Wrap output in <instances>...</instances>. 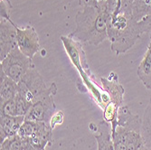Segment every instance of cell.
Listing matches in <instances>:
<instances>
[{
  "label": "cell",
  "mask_w": 151,
  "mask_h": 150,
  "mask_svg": "<svg viewBox=\"0 0 151 150\" xmlns=\"http://www.w3.org/2000/svg\"><path fill=\"white\" fill-rule=\"evenodd\" d=\"M109 17L107 0H101L97 6L82 7L75 17V30L70 37L81 43L97 46L108 37L107 23Z\"/></svg>",
  "instance_id": "obj_1"
},
{
  "label": "cell",
  "mask_w": 151,
  "mask_h": 150,
  "mask_svg": "<svg viewBox=\"0 0 151 150\" xmlns=\"http://www.w3.org/2000/svg\"><path fill=\"white\" fill-rule=\"evenodd\" d=\"M107 30L111 51L116 54L125 53L131 49L143 34L139 22L134 20L131 14L122 11L109 15Z\"/></svg>",
  "instance_id": "obj_2"
},
{
  "label": "cell",
  "mask_w": 151,
  "mask_h": 150,
  "mask_svg": "<svg viewBox=\"0 0 151 150\" xmlns=\"http://www.w3.org/2000/svg\"><path fill=\"white\" fill-rule=\"evenodd\" d=\"M56 92V84L52 83L47 86L42 75L39 73L35 66L27 71L18 83L17 94L31 105L45 97L54 96Z\"/></svg>",
  "instance_id": "obj_3"
},
{
  "label": "cell",
  "mask_w": 151,
  "mask_h": 150,
  "mask_svg": "<svg viewBox=\"0 0 151 150\" xmlns=\"http://www.w3.org/2000/svg\"><path fill=\"white\" fill-rule=\"evenodd\" d=\"M34 66L33 59L24 55L17 47L1 61L0 70H2L6 76L18 83L27 71Z\"/></svg>",
  "instance_id": "obj_4"
},
{
  "label": "cell",
  "mask_w": 151,
  "mask_h": 150,
  "mask_svg": "<svg viewBox=\"0 0 151 150\" xmlns=\"http://www.w3.org/2000/svg\"><path fill=\"white\" fill-rule=\"evenodd\" d=\"M61 41L63 44V47L69 56L73 64L79 71L83 81L87 80L90 78L88 72H90L89 65L87 62L85 52L82 48L81 42L68 36H61Z\"/></svg>",
  "instance_id": "obj_5"
},
{
  "label": "cell",
  "mask_w": 151,
  "mask_h": 150,
  "mask_svg": "<svg viewBox=\"0 0 151 150\" xmlns=\"http://www.w3.org/2000/svg\"><path fill=\"white\" fill-rule=\"evenodd\" d=\"M17 41L18 49L31 59L34 58L39 51V36L35 29L31 25H27L24 28L17 26Z\"/></svg>",
  "instance_id": "obj_6"
},
{
  "label": "cell",
  "mask_w": 151,
  "mask_h": 150,
  "mask_svg": "<svg viewBox=\"0 0 151 150\" xmlns=\"http://www.w3.org/2000/svg\"><path fill=\"white\" fill-rule=\"evenodd\" d=\"M17 26L11 19L1 18L0 20V61L17 48Z\"/></svg>",
  "instance_id": "obj_7"
},
{
  "label": "cell",
  "mask_w": 151,
  "mask_h": 150,
  "mask_svg": "<svg viewBox=\"0 0 151 150\" xmlns=\"http://www.w3.org/2000/svg\"><path fill=\"white\" fill-rule=\"evenodd\" d=\"M56 106L53 96H48L35 102L25 115L26 120L50 123L52 116L55 114Z\"/></svg>",
  "instance_id": "obj_8"
},
{
  "label": "cell",
  "mask_w": 151,
  "mask_h": 150,
  "mask_svg": "<svg viewBox=\"0 0 151 150\" xmlns=\"http://www.w3.org/2000/svg\"><path fill=\"white\" fill-rule=\"evenodd\" d=\"M36 122V121H35ZM52 130L50 123L46 122H36L35 128L28 139H23L28 141L31 145L39 150H45V146L51 145L52 142Z\"/></svg>",
  "instance_id": "obj_9"
},
{
  "label": "cell",
  "mask_w": 151,
  "mask_h": 150,
  "mask_svg": "<svg viewBox=\"0 0 151 150\" xmlns=\"http://www.w3.org/2000/svg\"><path fill=\"white\" fill-rule=\"evenodd\" d=\"M25 120L24 116H8L0 114V141L18 134V131Z\"/></svg>",
  "instance_id": "obj_10"
},
{
  "label": "cell",
  "mask_w": 151,
  "mask_h": 150,
  "mask_svg": "<svg viewBox=\"0 0 151 150\" xmlns=\"http://www.w3.org/2000/svg\"><path fill=\"white\" fill-rule=\"evenodd\" d=\"M94 138L98 145L97 150H115L112 140L111 126H109V123L106 120H102L99 123L97 134L94 135Z\"/></svg>",
  "instance_id": "obj_11"
},
{
  "label": "cell",
  "mask_w": 151,
  "mask_h": 150,
  "mask_svg": "<svg viewBox=\"0 0 151 150\" xmlns=\"http://www.w3.org/2000/svg\"><path fill=\"white\" fill-rule=\"evenodd\" d=\"M101 80L104 90L109 94L111 102L114 103L119 108L121 107L125 94V90L123 86L117 80L101 78Z\"/></svg>",
  "instance_id": "obj_12"
},
{
  "label": "cell",
  "mask_w": 151,
  "mask_h": 150,
  "mask_svg": "<svg viewBox=\"0 0 151 150\" xmlns=\"http://www.w3.org/2000/svg\"><path fill=\"white\" fill-rule=\"evenodd\" d=\"M0 103L9 100L17 96L18 92V83L0 70Z\"/></svg>",
  "instance_id": "obj_13"
},
{
  "label": "cell",
  "mask_w": 151,
  "mask_h": 150,
  "mask_svg": "<svg viewBox=\"0 0 151 150\" xmlns=\"http://www.w3.org/2000/svg\"><path fill=\"white\" fill-rule=\"evenodd\" d=\"M138 76L143 85L151 90V41L138 68Z\"/></svg>",
  "instance_id": "obj_14"
},
{
  "label": "cell",
  "mask_w": 151,
  "mask_h": 150,
  "mask_svg": "<svg viewBox=\"0 0 151 150\" xmlns=\"http://www.w3.org/2000/svg\"><path fill=\"white\" fill-rule=\"evenodd\" d=\"M131 14L137 22L151 15V0H132Z\"/></svg>",
  "instance_id": "obj_15"
},
{
  "label": "cell",
  "mask_w": 151,
  "mask_h": 150,
  "mask_svg": "<svg viewBox=\"0 0 151 150\" xmlns=\"http://www.w3.org/2000/svg\"><path fill=\"white\" fill-rule=\"evenodd\" d=\"M141 136L144 142L151 148V99L143 115L141 125Z\"/></svg>",
  "instance_id": "obj_16"
},
{
  "label": "cell",
  "mask_w": 151,
  "mask_h": 150,
  "mask_svg": "<svg viewBox=\"0 0 151 150\" xmlns=\"http://www.w3.org/2000/svg\"><path fill=\"white\" fill-rule=\"evenodd\" d=\"M0 150H24L22 139L18 135L7 138L1 142Z\"/></svg>",
  "instance_id": "obj_17"
},
{
  "label": "cell",
  "mask_w": 151,
  "mask_h": 150,
  "mask_svg": "<svg viewBox=\"0 0 151 150\" xmlns=\"http://www.w3.org/2000/svg\"><path fill=\"white\" fill-rule=\"evenodd\" d=\"M0 104H1L0 105V114L17 117L16 98H13L9 100H6V101H5L3 103H0Z\"/></svg>",
  "instance_id": "obj_18"
},
{
  "label": "cell",
  "mask_w": 151,
  "mask_h": 150,
  "mask_svg": "<svg viewBox=\"0 0 151 150\" xmlns=\"http://www.w3.org/2000/svg\"><path fill=\"white\" fill-rule=\"evenodd\" d=\"M139 24L140 26V29H141L142 33L143 34L147 33L151 41V15H149L148 17H145L141 21H139Z\"/></svg>",
  "instance_id": "obj_19"
},
{
  "label": "cell",
  "mask_w": 151,
  "mask_h": 150,
  "mask_svg": "<svg viewBox=\"0 0 151 150\" xmlns=\"http://www.w3.org/2000/svg\"><path fill=\"white\" fill-rule=\"evenodd\" d=\"M10 7L9 0H1V18L10 20Z\"/></svg>",
  "instance_id": "obj_20"
},
{
  "label": "cell",
  "mask_w": 151,
  "mask_h": 150,
  "mask_svg": "<svg viewBox=\"0 0 151 150\" xmlns=\"http://www.w3.org/2000/svg\"><path fill=\"white\" fill-rule=\"evenodd\" d=\"M63 114L62 111H59V112L55 113V114H54V115L52 116V119H51V121H50V125H51V127H52V128H54L55 125H60V124H62V123H63Z\"/></svg>",
  "instance_id": "obj_21"
},
{
  "label": "cell",
  "mask_w": 151,
  "mask_h": 150,
  "mask_svg": "<svg viewBox=\"0 0 151 150\" xmlns=\"http://www.w3.org/2000/svg\"><path fill=\"white\" fill-rule=\"evenodd\" d=\"M97 0H79L80 6L82 7H86V6H97L98 5Z\"/></svg>",
  "instance_id": "obj_22"
},
{
  "label": "cell",
  "mask_w": 151,
  "mask_h": 150,
  "mask_svg": "<svg viewBox=\"0 0 151 150\" xmlns=\"http://www.w3.org/2000/svg\"><path fill=\"white\" fill-rule=\"evenodd\" d=\"M23 148L24 150H39L37 149L36 147H35L33 145H31L28 141H26V140H23Z\"/></svg>",
  "instance_id": "obj_23"
},
{
  "label": "cell",
  "mask_w": 151,
  "mask_h": 150,
  "mask_svg": "<svg viewBox=\"0 0 151 150\" xmlns=\"http://www.w3.org/2000/svg\"><path fill=\"white\" fill-rule=\"evenodd\" d=\"M137 150H151V148L144 142V140L141 142V144L139 146V147H138V149Z\"/></svg>",
  "instance_id": "obj_24"
}]
</instances>
